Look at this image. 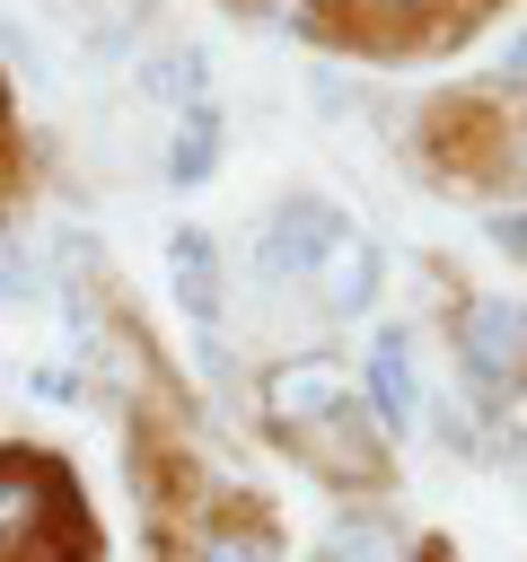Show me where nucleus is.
Wrapping results in <instances>:
<instances>
[{"mask_svg": "<svg viewBox=\"0 0 527 562\" xmlns=\"http://www.w3.org/2000/svg\"><path fill=\"white\" fill-rule=\"evenodd\" d=\"M220 167V114H184L167 140V184H202Z\"/></svg>", "mask_w": 527, "mask_h": 562, "instance_id": "6e6552de", "label": "nucleus"}, {"mask_svg": "<svg viewBox=\"0 0 527 562\" xmlns=\"http://www.w3.org/2000/svg\"><path fill=\"white\" fill-rule=\"evenodd\" d=\"M316 299H325V316H360L369 307V290H378V246L360 237V228H343L334 246H325V263H316V281H307Z\"/></svg>", "mask_w": 527, "mask_h": 562, "instance_id": "20e7f679", "label": "nucleus"}, {"mask_svg": "<svg viewBox=\"0 0 527 562\" xmlns=\"http://www.w3.org/2000/svg\"><path fill=\"white\" fill-rule=\"evenodd\" d=\"M316 562H404V544H395L386 518H343V527H325V553Z\"/></svg>", "mask_w": 527, "mask_h": 562, "instance_id": "1a4fd4ad", "label": "nucleus"}, {"mask_svg": "<svg viewBox=\"0 0 527 562\" xmlns=\"http://www.w3.org/2000/svg\"><path fill=\"white\" fill-rule=\"evenodd\" d=\"M360 386H369V413H378V439H395V430H413V413H422V386H413V342L386 325L378 342H369V369H360Z\"/></svg>", "mask_w": 527, "mask_h": 562, "instance_id": "7ed1b4c3", "label": "nucleus"}, {"mask_svg": "<svg viewBox=\"0 0 527 562\" xmlns=\"http://www.w3.org/2000/svg\"><path fill=\"white\" fill-rule=\"evenodd\" d=\"M343 237V211L334 202H281L255 237V281H316L325 246Z\"/></svg>", "mask_w": 527, "mask_h": 562, "instance_id": "f257e3e1", "label": "nucleus"}, {"mask_svg": "<svg viewBox=\"0 0 527 562\" xmlns=\"http://www.w3.org/2000/svg\"><path fill=\"white\" fill-rule=\"evenodd\" d=\"M386 9H413V0H386Z\"/></svg>", "mask_w": 527, "mask_h": 562, "instance_id": "ddd939ff", "label": "nucleus"}, {"mask_svg": "<svg viewBox=\"0 0 527 562\" xmlns=\"http://www.w3.org/2000/svg\"><path fill=\"white\" fill-rule=\"evenodd\" d=\"M202 70H211V61H202V53L184 44V53H158L141 88H149L158 105H184V114H211V79H202Z\"/></svg>", "mask_w": 527, "mask_h": 562, "instance_id": "0eeeda50", "label": "nucleus"}, {"mask_svg": "<svg viewBox=\"0 0 527 562\" xmlns=\"http://www.w3.org/2000/svg\"><path fill=\"white\" fill-rule=\"evenodd\" d=\"M167 281H176V307L193 325H220V246L202 228H176L167 237Z\"/></svg>", "mask_w": 527, "mask_h": 562, "instance_id": "39448f33", "label": "nucleus"}, {"mask_svg": "<svg viewBox=\"0 0 527 562\" xmlns=\"http://www.w3.org/2000/svg\"><path fill=\"white\" fill-rule=\"evenodd\" d=\"M193 562H272V536H246V527H228V536H211Z\"/></svg>", "mask_w": 527, "mask_h": 562, "instance_id": "9d476101", "label": "nucleus"}, {"mask_svg": "<svg viewBox=\"0 0 527 562\" xmlns=\"http://www.w3.org/2000/svg\"><path fill=\"white\" fill-rule=\"evenodd\" d=\"M44 483H53V474H35L26 457H0V562L18 553V536H35V518H44L35 492H44Z\"/></svg>", "mask_w": 527, "mask_h": 562, "instance_id": "423d86ee", "label": "nucleus"}, {"mask_svg": "<svg viewBox=\"0 0 527 562\" xmlns=\"http://www.w3.org/2000/svg\"><path fill=\"white\" fill-rule=\"evenodd\" d=\"M264 413H272L290 439H316V430H334V422L360 413V404H351L343 369H325V360H281V369L264 378Z\"/></svg>", "mask_w": 527, "mask_h": 562, "instance_id": "f03ea898", "label": "nucleus"}, {"mask_svg": "<svg viewBox=\"0 0 527 562\" xmlns=\"http://www.w3.org/2000/svg\"><path fill=\"white\" fill-rule=\"evenodd\" d=\"M509 422H518V430H527V395H518V404H509Z\"/></svg>", "mask_w": 527, "mask_h": 562, "instance_id": "f8f14e48", "label": "nucleus"}, {"mask_svg": "<svg viewBox=\"0 0 527 562\" xmlns=\"http://www.w3.org/2000/svg\"><path fill=\"white\" fill-rule=\"evenodd\" d=\"M18 299H35V263L0 237V307H18Z\"/></svg>", "mask_w": 527, "mask_h": 562, "instance_id": "9b49d317", "label": "nucleus"}]
</instances>
